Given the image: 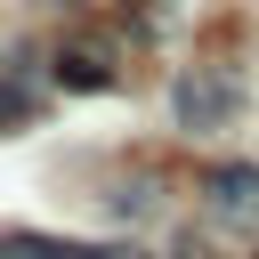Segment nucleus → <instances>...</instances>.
Wrapping results in <instances>:
<instances>
[{
    "label": "nucleus",
    "mask_w": 259,
    "mask_h": 259,
    "mask_svg": "<svg viewBox=\"0 0 259 259\" xmlns=\"http://www.w3.org/2000/svg\"><path fill=\"white\" fill-rule=\"evenodd\" d=\"M202 194H210V219H219V227H259V162H227V170H210Z\"/></svg>",
    "instance_id": "2"
},
{
    "label": "nucleus",
    "mask_w": 259,
    "mask_h": 259,
    "mask_svg": "<svg viewBox=\"0 0 259 259\" xmlns=\"http://www.w3.org/2000/svg\"><path fill=\"white\" fill-rule=\"evenodd\" d=\"M0 259H138L121 243H73V235H40V227H0Z\"/></svg>",
    "instance_id": "3"
},
{
    "label": "nucleus",
    "mask_w": 259,
    "mask_h": 259,
    "mask_svg": "<svg viewBox=\"0 0 259 259\" xmlns=\"http://www.w3.org/2000/svg\"><path fill=\"white\" fill-rule=\"evenodd\" d=\"M32 57H0V138L8 130H24L32 113H40V89H32V73H24Z\"/></svg>",
    "instance_id": "5"
},
{
    "label": "nucleus",
    "mask_w": 259,
    "mask_h": 259,
    "mask_svg": "<svg viewBox=\"0 0 259 259\" xmlns=\"http://www.w3.org/2000/svg\"><path fill=\"white\" fill-rule=\"evenodd\" d=\"M24 8H81V0H24Z\"/></svg>",
    "instance_id": "6"
},
{
    "label": "nucleus",
    "mask_w": 259,
    "mask_h": 259,
    "mask_svg": "<svg viewBox=\"0 0 259 259\" xmlns=\"http://www.w3.org/2000/svg\"><path fill=\"white\" fill-rule=\"evenodd\" d=\"M170 113H178V130H194V138L227 130V121L243 113V73H235V65H178Z\"/></svg>",
    "instance_id": "1"
},
{
    "label": "nucleus",
    "mask_w": 259,
    "mask_h": 259,
    "mask_svg": "<svg viewBox=\"0 0 259 259\" xmlns=\"http://www.w3.org/2000/svg\"><path fill=\"white\" fill-rule=\"evenodd\" d=\"M251 259H259V251H251Z\"/></svg>",
    "instance_id": "7"
},
{
    "label": "nucleus",
    "mask_w": 259,
    "mask_h": 259,
    "mask_svg": "<svg viewBox=\"0 0 259 259\" xmlns=\"http://www.w3.org/2000/svg\"><path fill=\"white\" fill-rule=\"evenodd\" d=\"M57 81H65V89H113L121 73H113V57H105L97 40H65V49H57Z\"/></svg>",
    "instance_id": "4"
}]
</instances>
